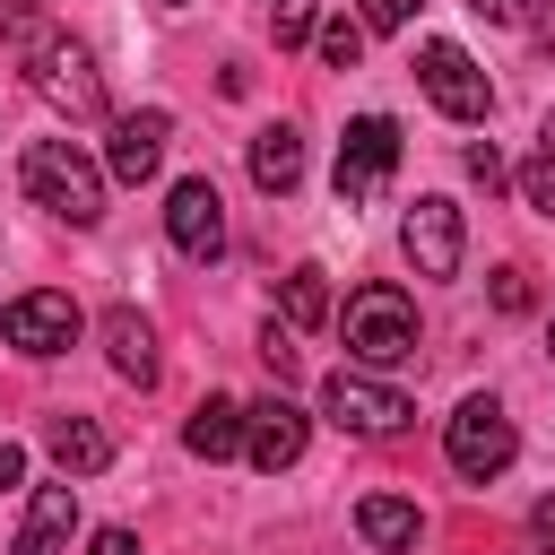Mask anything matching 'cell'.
Returning <instances> with one entry per match:
<instances>
[{
    "mask_svg": "<svg viewBox=\"0 0 555 555\" xmlns=\"http://www.w3.org/2000/svg\"><path fill=\"white\" fill-rule=\"evenodd\" d=\"M17 477H26V451H17V442H9V434H0V494H9V486H17Z\"/></svg>",
    "mask_w": 555,
    "mask_h": 555,
    "instance_id": "28",
    "label": "cell"
},
{
    "mask_svg": "<svg viewBox=\"0 0 555 555\" xmlns=\"http://www.w3.org/2000/svg\"><path fill=\"white\" fill-rule=\"evenodd\" d=\"M442 451H451V468H460V477H477V486H486V477H503V468H512L520 434H512V416H503V408L477 390V399H460V408H451Z\"/></svg>",
    "mask_w": 555,
    "mask_h": 555,
    "instance_id": "4",
    "label": "cell"
},
{
    "mask_svg": "<svg viewBox=\"0 0 555 555\" xmlns=\"http://www.w3.org/2000/svg\"><path fill=\"white\" fill-rule=\"evenodd\" d=\"M0 330H9L17 356H61V347L78 338V304L52 295V286H35V295H17V304L0 312Z\"/></svg>",
    "mask_w": 555,
    "mask_h": 555,
    "instance_id": "10",
    "label": "cell"
},
{
    "mask_svg": "<svg viewBox=\"0 0 555 555\" xmlns=\"http://www.w3.org/2000/svg\"><path fill=\"white\" fill-rule=\"evenodd\" d=\"M95 555H139V538H130V529H104V538H95Z\"/></svg>",
    "mask_w": 555,
    "mask_h": 555,
    "instance_id": "29",
    "label": "cell"
},
{
    "mask_svg": "<svg viewBox=\"0 0 555 555\" xmlns=\"http://www.w3.org/2000/svg\"><path fill=\"white\" fill-rule=\"evenodd\" d=\"M104 356H113V373L121 382H156V330H147V312H130V304H113L104 312Z\"/></svg>",
    "mask_w": 555,
    "mask_h": 555,
    "instance_id": "13",
    "label": "cell"
},
{
    "mask_svg": "<svg viewBox=\"0 0 555 555\" xmlns=\"http://www.w3.org/2000/svg\"><path fill=\"white\" fill-rule=\"evenodd\" d=\"M17 173H26V199L52 208L61 225H95L104 217V173H95V156L78 139H35Z\"/></svg>",
    "mask_w": 555,
    "mask_h": 555,
    "instance_id": "1",
    "label": "cell"
},
{
    "mask_svg": "<svg viewBox=\"0 0 555 555\" xmlns=\"http://www.w3.org/2000/svg\"><path fill=\"white\" fill-rule=\"evenodd\" d=\"M165 234H173V251L199 260V269L225 251V199H217L208 173H182V182L165 191Z\"/></svg>",
    "mask_w": 555,
    "mask_h": 555,
    "instance_id": "8",
    "label": "cell"
},
{
    "mask_svg": "<svg viewBox=\"0 0 555 555\" xmlns=\"http://www.w3.org/2000/svg\"><path fill=\"white\" fill-rule=\"evenodd\" d=\"M529 538H538V555H555V494L529 512Z\"/></svg>",
    "mask_w": 555,
    "mask_h": 555,
    "instance_id": "26",
    "label": "cell"
},
{
    "mask_svg": "<svg viewBox=\"0 0 555 555\" xmlns=\"http://www.w3.org/2000/svg\"><path fill=\"white\" fill-rule=\"evenodd\" d=\"M477 17H520V0H468Z\"/></svg>",
    "mask_w": 555,
    "mask_h": 555,
    "instance_id": "30",
    "label": "cell"
},
{
    "mask_svg": "<svg viewBox=\"0 0 555 555\" xmlns=\"http://www.w3.org/2000/svg\"><path fill=\"white\" fill-rule=\"evenodd\" d=\"M399 251L416 260V278H451L460 269V208L442 191H425L408 217H399Z\"/></svg>",
    "mask_w": 555,
    "mask_h": 555,
    "instance_id": "9",
    "label": "cell"
},
{
    "mask_svg": "<svg viewBox=\"0 0 555 555\" xmlns=\"http://www.w3.org/2000/svg\"><path fill=\"white\" fill-rule=\"evenodd\" d=\"M0 43H9L17 61H35V52L52 43V0H0Z\"/></svg>",
    "mask_w": 555,
    "mask_h": 555,
    "instance_id": "19",
    "label": "cell"
},
{
    "mask_svg": "<svg viewBox=\"0 0 555 555\" xmlns=\"http://www.w3.org/2000/svg\"><path fill=\"white\" fill-rule=\"evenodd\" d=\"M165 9H182V0H165Z\"/></svg>",
    "mask_w": 555,
    "mask_h": 555,
    "instance_id": "31",
    "label": "cell"
},
{
    "mask_svg": "<svg viewBox=\"0 0 555 555\" xmlns=\"http://www.w3.org/2000/svg\"><path fill=\"white\" fill-rule=\"evenodd\" d=\"M321 416L338 425V434H364V442H382V434H399L416 408L390 390V382H373V373H356V364H338L330 382H321Z\"/></svg>",
    "mask_w": 555,
    "mask_h": 555,
    "instance_id": "3",
    "label": "cell"
},
{
    "mask_svg": "<svg viewBox=\"0 0 555 555\" xmlns=\"http://www.w3.org/2000/svg\"><path fill=\"white\" fill-rule=\"evenodd\" d=\"M182 442H191V460H234L243 451V399H199Z\"/></svg>",
    "mask_w": 555,
    "mask_h": 555,
    "instance_id": "17",
    "label": "cell"
},
{
    "mask_svg": "<svg viewBox=\"0 0 555 555\" xmlns=\"http://www.w3.org/2000/svg\"><path fill=\"white\" fill-rule=\"evenodd\" d=\"M243 451H251V468H295L304 460V408L286 399V390H269V399H251L243 408Z\"/></svg>",
    "mask_w": 555,
    "mask_h": 555,
    "instance_id": "11",
    "label": "cell"
},
{
    "mask_svg": "<svg viewBox=\"0 0 555 555\" xmlns=\"http://www.w3.org/2000/svg\"><path fill=\"white\" fill-rule=\"evenodd\" d=\"M43 451H52L61 477H95V468L113 460V434H104L95 416H52V425H43Z\"/></svg>",
    "mask_w": 555,
    "mask_h": 555,
    "instance_id": "14",
    "label": "cell"
},
{
    "mask_svg": "<svg viewBox=\"0 0 555 555\" xmlns=\"http://www.w3.org/2000/svg\"><path fill=\"white\" fill-rule=\"evenodd\" d=\"M321 61H330V69H356V61H364V26H356V17H330V26H321Z\"/></svg>",
    "mask_w": 555,
    "mask_h": 555,
    "instance_id": "22",
    "label": "cell"
},
{
    "mask_svg": "<svg viewBox=\"0 0 555 555\" xmlns=\"http://www.w3.org/2000/svg\"><path fill=\"white\" fill-rule=\"evenodd\" d=\"M165 139H173V121L147 104V113H121L113 121V147H104V165H113V182H147L156 165H165Z\"/></svg>",
    "mask_w": 555,
    "mask_h": 555,
    "instance_id": "12",
    "label": "cell"
},
{
    "mask_svg": "<svg viewBox=\"0 0 555 555\" xmlns=\"http://www.w3.org/2000/svg\"><path fill=\"white\" fill-rule=\"evenodd\" d=\"M416 87L451 113V121H486L494 113V87H486V69L451 43V35H434V43H416Z\"/></svg>",
    "mask_w": 555,
    "mask_h": 555,
    "instance_id": "5",
    "label": "cell"
},
{
    "mask_svg": "<svg viewBox=\"0 0 555 555\" xmlns=\"http://www.w3.org/2000/svg\"><path fill=\"white\" fill-rule=\"evenodd\" d=\"M312 35V0H278V43H304Z\"/></svg>",
    "mask_w": 555,
    "mask_h": 555,
    "instance_id": "24",
    "label": "cell"
},
{
    "mask_svg": "<svg viewBox=\"0 0 555 555\" xmlns=\"http://www.w3.org/2000/svg\"><path fill=\"white\" fill-rule=\"evenodd\" d=\"M520 199H529V208H546V217H555V139H538V156H529V165H520Z\"/></svg>",
    "mask_w": 555,
    "mask_h": 555,
    "instance_id": "21",
    "label": "cell"
},
{
    "mask_svg": "<svg viewBox=\"0 0 555 555\" xmlns=\"http://www.w3.org/2000/svg\"><path fill=\"white\" fill-rule=\"evenodd\" d=\"M338 330H347L356 364H408L416 356V304L399 286H356L347 312H338Z\"/></svg>",
    "mask_w": 555,
    "mask_h": 555,
    "instance_id": "2",
    "label": "cell"
},
{
    "mask_svg": "<svg viewBox=\"0 0 555 555\" xmlns=\"http://www.w3.org/2000/svg\"><path fill=\"white\" fill-rule=\"evenodd\" d=\"M330 321V286H321V269H295L286 278V330H321Z\"/></svg>",
    "mask_w": 555,
    "mask_h": 555,
    "instance_id": "20",
    "label": "cell"
},
{
    "mask_svg": "<svg viewBox=\"0 0 555 555\" xmlns=\"http://www.w3.org/2000/svg\"><path fill=\"white\" fill-rule=\"evenodd\" d=\"M468 173H477V182L494 191V182H503V156H494V147H468Z\"/></svg>",
    "mask_w": 555,
    "mask_h": 555,
    "instance_id": "27",
    "label": "cell"
},
{
    "mask_svg": "<svg viewBox=\"0 0 555 555\" xmlns=\"http://www.w3.org/2000/svg\"><path fill=\"white\" fill-rule=\"evenodd\" d=\"M356 9H364V26H373V35H399L416 0H356Z\"/></svg>",
    "mask_w": 555,
    "mask_h": 555,
    "instance_id": "23",
    "label": "cell"
},
{
    "mask_svg": "<svg viewBox=\"0 0 555 555\" xmlns=\"http://www.w3.org/2000/svg\"><path fill=\"white\" fill-rule=\"evenodd\" d=\"M69 529H78V494H69V486H35L26 529H17V546H9V555H61V546H69Z\"/></svg>",
    "mask_w": 555,
    "mask_h": 555,
    "instance_id": "15",
    "label": "cell"
},
{
    "mask_svg": "<svg viewBox=\"0 0 555 555\" xmlns=\"http://www.w3.org/2000/svg\"><path fill=\"white\" fill-rule=\"evenodd\" d=\"M494 304H503V312H520V304H529V278H520V269H503V278H494Z\"/></svg>",
    "mask_w": 555,
    "mask_h": 555,
    "instance_id": "25",
    "label": "cell"
},
{
    "mask_svg": "<svg viewBox=\"0 0 555 555\" xmlns=\"http://www.w3.org/2000/svg\"><path fill=\"white\" fill-rule=\"evenodd\" d=\"M251 182H260V191H295V182H304V130H295V121H269V130L251 139Z\"/></svg>",
    "mask_w": 555,
    "mask_h": 555,
    "instance_id": "16",
    "label": "cell"
},
{
    "mask_svg": "<svg viewBox=\"0 0 555 555\" xmlns=\"http://www.w3.org/2000/svg\"><path fill=\"white\" fill-rule=\"evenodd\" d=\"M356 538L382 546V555L416 546V503H399V494H364V503H356Z\"/></svg>",
    "mask_w": 555,
    "mask_h": 555,
    "instance_id": "18",
    "label": "cell"
},
{
    "mask_svg": "<svg viewBox=\"0 0 555 555\" xmlns=\"http://www.w3.org/2000/svg\"><path fill=\"white\" fill-rule=\"evenodd\" d=\"M390 165H399V121L390 113H364V121H347V139H338V199L347 208H364L382 182H390Z\"/></svg>",
    "mask_w": 555,
    "mask_h": 555,
    "instance_id": "6",
    "label": "cell"
},
{
    "mask_svg": "<svg viewBox=\"0 0 555 555\" xmlns=\"http://www.w3.org/2000/svg\"><path fill=\"white\" fill-rule=\"evenodd\" d=\"M26 69H35V87H43V104H52V113H69V121H95V113H104V78H95L87 43L52 35V43H43Z\"/></svg>",
    "mask_w": 555,
    "mask_h": 555,
    "instance_id": "7",
    "label": "cell"
}]
</instances>
